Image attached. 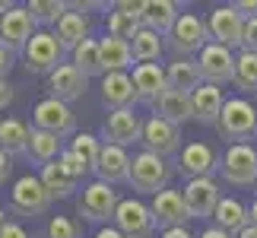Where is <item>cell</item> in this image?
<instances>
[{"instance_id": "obj_1", "label": "cell", "mask_w": 257, "mask_h": 238, "mask_svg": "<svg viewBox=\"0 0 257 238\" xmlns=\"http://www.w3.org/2000/svg\"><path fill=\"white\" fill-rule=\"evenodd\" d=\"M172 175H175V168L169 159H162V156H156L150 150H140L134 156V165H131V184L134 191H140V194H162V191H169V181H172Z\"/></svg>"}, {"instance_id": "obj_2", "label": "cell", "mask_w": 257, "mask_h": 238, "mask_svg": "<svg viewBox=\"0 0 257 238\" xmlns=\"http://www.w3.org/2000/svg\"><path fill=\"white\" fill-rule=\"evenodd\" d=\"M222 140L232 143H251L257 140V105L248 98H229L219 114V124H216Z\"/></svg>"}, {"instance_id": "obj_3", "label": "cell", "mask_w": 257, "mask_h": 238, "mask_svg": "<svg viewBox=\"0 0 257 238\" xmlns=\"http://www.w3.org/2000/svg\"><path fill=\"white\" fill-rule=\"evenodd\" d=\"M64 54L67 48L61 45V38H57L54 32H48V29H38L35 38L26 45V70L35 73V76H51L57 67H64Z\"/></svg>"}, {"instance_id": "obj_4", "label": "cell", "mask_w": 257, "mask_h": 238, "mask_svg": "<svg viewBox=\"0 0 257 238\" xmlns=\"http://www.w3.org/2000/svg\"><path fill=\"white\" fill-rule=\"evenodd\" d=\"M117 203L121 197L111 184L105 181H89L83 187L80 200H76V213L89 222H98V225H111L114 222V213H117Z\"/></svg>"}, {"instance_id": "obj_5", "label": "cell", "mask_w": 257, "mask_h": 238, "mask_svg": "<svg viewBox=\"0 0 257 238\" xmlns=\"http://www.w3.org/2000/svg\"><path fill=\"white\" fill-rule=\"evenodd\" d=\"M219 175L235 187H251L257 184V150L251 143H232L225 146L219 159Z\"/></svg>"}, {"instance_id": "obj_6", "label": "cell", "mask_w": 257, "mask_h": 238, "mask_svg": "<svg viewBox=\"0 0 257 238\" xmlns=\"http://www.w3.org/2000/svg\"><path fill=\"white\" fill-rule=\"evenodd\" d=\"M35 32H38V23H35V16L29 13V7L13 4L0 16V45L13 54H23L26 45L35 38Z\"/></svg>"}, {"instance_id": "obj_7", "label": "cell", "mask_w": 257, "mask_h": 238, "mask_svg": "<svg viewBox=\"0 0 257 238\" xmlns=\"http://www.w3.org/2000/svg\"><path fill=\"white\" fill-rule=\"evenodd\" d=\"M206 45H210V29H206V19H200L197 13H181V19H178L175 29L169 32V48L175 51V57L200 54Z\"/></svg>"}, {"instance_id": "obj_8", "label": "cell", "mask_w": 257, "mask_h": 238, "mask_svg": "<svg viewBox=\"0 0 257 238\" xmlns=\"http://www.w3.org/2000/svg\"><path fill=\"white\" fill-rule=\"evenodd\" d=\"M32 127H38V131H48L54 137H73L76 134V114L73 108L61 102V98H42L35 108H32Z\"/></svg>"}, {"instance_id": "obj_9", "label": "cell", "mask_w": 257, "mask_h": 238, "mask_svg": "<svg viewBox=\"0 0 257 238\" xmlns=\"http://www.w3.org/2000/svg\"><path fill=\"white\" fill-rule=\"evenodd\" d=\"M244 19L238 10H235V4H222L216 7L210 19H206V29H210V42L229 48V51H235V48L244 45Z\"/></svg>"}, {"instance_id": "obj_10", "label": "cell", "mask_w": 257, "mask_h": 238, "mask_svg": "<svg viewBox=\"0 0 257 238\" xmlns=\"http://www.w3.org/2000/svg\"><path fill=\"white\" fill-rule=\"evenodd\" d=\"M10 206H13L16 216H42L51 206V194L45 191L42 178L38 175H23L13 181V191H10Z\"/></svg>"}, {"instance_id": "obj_11", "label": "cell", "mask_w": 257, "mask_h": 238, "mask_svg": "<svg viewBox=\"0 0 257 238\" xmlns=\"http://www.w3.org/2000/svg\"><path fill=\"white\" fill-rule=\"evenodd\" d=\"M111 225L121 229L127 238H153L156 235V216H153V210L143 200H134V197H127V200L117 203V213H114Z\"/></svg>"}, {"instance_id": "obj_12", "label": "cell", "mask_w": 257, "mask_h": 238, "mask_svg": "<svg viewBox=\"0 0 257 238\" xmlns=\"http://www.w3.org/2000/svg\"><path fill=\"white\" fill-rule=\"evenodd\" d=\"M143 150H150V153L162 156V159L178 156L184 150L181 146V127L165 121V117H159V114L146 117L143 121Z\"/></svg>"}, {"instance_id": "obj_13", "label": "cell", "mask_w": 257, "mask_h": 238, "mask_svg": "<svg viewBox=\"0 0 257 238\" xmlns=\"http://www.w3.org/2000/svg\"><path fill=\"white\" fill-rule=\"evenodd\" d=\"M219 168V156H216L213 146H206L200 140L187 143L181 153L175 156V172L194 181V178H213V172Z\"/></svg>"}, {"instance_id": "obj_14", "label": "cell", "mask_w": 257, "mask_h": 238, "mask_svg": "<svg viewBox=\"0 0 257 238\" xmlns=\"http://www.w3.org/2000/svg\"><path fill=\"white\" fill-rule=\"evenodd\" d=\"M102 143H114V146H134L143 143V121L134 108L124 111H108L105 124H102Z\"/></svg>"}, {"instance_id": "obj_15", "label": "cell", "mask_w": 257, "mask_h": 238, "mask_svg": "<svg viewBox=\"0 0 257 238\" xmlns=\"http://www.w3.org/2000/svg\"><path fill=\"white\" fill-rule=\"evenodd\" d=\"M150 210L156 216V229L159 232H169V229H184L187 219H191V210L184 203V191H162L153 197Z\"/></svg>"}, {"instance_id": "obj_16", "label": "cell", "mask_w": 257, "mask_h": 238, "mask_svg": "<svg viewBox=\"0 0 257 238\" xmlns=\"http://www.w3.org/2000/svg\"><path fill=\"white\" fill-rule=\"evenodd\" d=\"M222 191L213 178H194V181L184 184V203L191 210V219H210L216 216V206L222 200Z\"/></svg>"}, {"instance_id": "obj_17", "label": "cell", "mask_w": 257, "mask_h": 238, "mask_svg": "<svg viewBox=\"0 0 257 238\" xmlns=\"http://www.w3.org/2000/svg\"><path fill=\"white\" fill-rule=\"evenodd\" d=\"M197 64H200L203 83L222 86V83H232L235 79V51H229V48H222L216 42H210L197 54Z\"/></svg>"}, {"instance_id": "obj_18", "label": "cell", "mask_w": 257, "mask_h": 238, "mask_svg": "<svg viewBox=\"0 0 257 238\" xmlns=\"http://www.w3.org/2000/svg\"><path fill=\"white\" fill-rule=\"evenodd\" d=\"M131 165H134V156L124 150V146H114V143H102V156H98V165H95V181H105V184H121V181H131Z\"/></svg>"}, {"instance_id": "obj_19", "label": "cell", "mask_w": 257, "mask_h": 238, "mask_svg": "<svg viewBox=\"0 0 257 238\" xmlns=\"http://www.w3.org/2000/svg\"><path fill=\"white\" fill-rule=\"evenodd\" d=\"M102 102L108 111H124L140 102L131 73H105L102 76Z\"/></svg>"}, {"instance_id": "obj_20", "label": "cell", "mask_w": 257, "mask_h": 238, "mask_svg": "<svg viewBox=\"0 0 257 238\" xmlns=\"http://www.w3.org/2000/svg\"><path fill=\"white\" fill-rule=\"evenodd\" d=\"M134 86H137L140 102H146V105H156L172 89L169 86V73H165L162 64H137L134 67Z\"/></svg>"}, {"instance_id": "obj_21", "label": "cell", "mask_w": 257, "mask_h": 238, "mask_svg": "<svg viewBox=\"0 0 257 238\" xmlns=\"http://www.w3.org/2000/svg\"><path fill=\"white\" fill-rule=\"evenodd\" d=\"M86 89H89V76L80 73L73 64L57 67V70L48 76V92H51V98H61L67 105H70L73 98H83Z\"/></svg>"}, {"instance_id": "obj_22", "label": "cell", "mask_w": 257, "mask_h": 238, "mask_svg": "<svg viewBox=\"0 0 257 238\" xmlns=\"http://www.w3.org/2000/svg\"><path fill=\"white\" fill-rule=\"evenodd\" d=\"M229 98L222 95V86H213V83H203L197 92L191 95V105H194V121L203 124V127H216L219 124V114Z\"/></svg>"}, {"instance_id": "obj_23", "label": "cell", "mask_w": 257, "mask_h": 238, "mask_svg": "<svg viewBox=\"0 0 257 238\" xmlns=\"http://www.w3.org/2000/svg\"><path fill=\"white\" fill-rule=\"evenodd\" d=\"M178 19H181V7L175 0H143V29H153L162 38H169Z\"/></svg>"}, {"instance_id": "obj_24", "label": "cell", "mask_w": 257, "mask_h": 238, "mask_svg": "<svg viewBox=\"0 0 257 238\" xmlns=\"http://www.w3.org/2000/svg\"><path fill=\"white\" fill-rule=\"evenodd\" d=\"M165 73H169V86L175 89V92L194 95L197 89L203 86V73H200L197 57H175V61L165 67Z\"/></svg>"}, {"instance_id": "obj_25", "label": "cell", "mask_w": 257, "mask_h": 238, "mask_svg": "<svg viewBox=\"0 0 257 238\" xmlns=\"http://www.w3.org/2000/svg\"><path fill=\"white\" fill-rule=\"evenodd\" d=\"M102 45V67L105 73H127V67H134V45L124 42V38H114V35H105L98 38Z\"/></svg>"}, {"instance_id": "obj_26", "label": "cell", "mask_w": 257, "mask_h": 238, "mask_svg": "<svg viewBox=\"0 0 257 238\" xmlns=\"http://www.w3.org/2000/svg\"><path fill=\"white\" fill-rule=\"evenodd\" d=\"M216 225H219L222 232H229V235H238L244 232L251 225V216H248V206H244L238 197H222L219 206H216Z\"/></svg>"}, {"instance_id": "obj_27", "label": "cell", "mask_w": 257, "mask_h": 238, "mask_svg": "<svg viewBox=\"0 0 257 238\" xmlns=\"http://www.w3.org/2000/svg\"><path fill=\"white\" fill-rule=\"evenodd\" d=\"M153 114H159L165 117V121H172V124H187V121H194V105H191V95H184V92H175V89H169L159 102L153 105Z\"/></svg>"}, {"instance_id": "obj_28", "label": "cell", "mask_w": 257, "mask_h": 238, "mask_svg": "<svg viewBox=\"0 0 257 238\" xmlns=\"http://www.w3.org/2000/svg\"><path fill=\"white\" fill-rule=\"evenodd\" d=\"M29 140H32V127L23 124L19 117H4L0 121V150L10 156H29Z\"/></svg>"}, {"instance_id": "obj_29", "label": "cell", "mask_w": 257, "mask_h": 238, "mask_svg": "<svg viewBox=\"0 0 257 238\" xmlns=\"http://www.w3.org/2000/svg\"><path fill=\"white\" fill-rule=\"evenodd\" d=\"M54 35L61 38V45L67 48V51H73L76 45H83L86 38H89V16L83 13V10H73V7H70V13H67L61 23H57Z\"/></svg>"}, {"instance_id": "obj_30", "label": "cell", "mask_w": 257, "mask_h": 238, "mask_svg": "<svg viewBox=\"0 0 257 238\" xmlns=\"http://www.w3.org/2000/svg\"><path fill=\"white\" fill-rule=\"evenodd\" d=\"M70 64H73L80 73H86L89 79H92V76H105V67H102V45H98V38H86L83 45H76L73 51H70Z\"/></svg>"}, {"instance_id": "obj_31", "label": "cell", "mask_w": 257, "mask_h": 238, "mask_svg": "<svg viewBox=\"0 0 257 238\" xmlns=\"http://www.w3.org/2000/svg\"><path fill=\"white\" fill-rule=\"evenodd\" d=\"M42 184H45V191L51 194V200H67V197H70L73 191H76V178H70L61 168V162H48V165H42Z\"/></svg>"}, {"instance_id": "obj_32", "label": "cell", "mask_w": 257, "mask_h": 238, "mask_svg": "<svg viewBox=\"0 0 257 238\" xmlns=\"http://www.w3.org/2000/svg\"><path fill=\"white\" fill-rule=\"evenodd\" d=\"M64 153V143L61 137L48 134V131H38V127H32V140H29V159L38 165H48V162H57Z\"/></svg>"}, {"instance_id": "obj_33", "label": "cell", "mask_w": 257, "mask_h": 238, "mask_svg": "<svg viewBox=\"0 0 257 238\" xmlns=\"http://www.w3.org/2000/svg\"><path fill=\"white\" fill-rule=\"evenodd\" d=\"M235 89L244 95H257V54L254 51H238L235 54Z\"/></svg>"}, {"instance_id": "obj_34", "label": "cell", "mask_w": 257, "mask_h": 238, "mask_svg": "<svg viewBox=\"0 0 257 238\" xmlns=\"http://www.w3.org/2000/svg\"><path fill=\"white\" fill-rule=\"evenodd\" d=\"M29 13L35 16L38 26H45L48 32H51V26L57 29V23L70 13V4H64V0H29Z\"/></svg>"}, {"instance_id": "obj_35", "label": "cell", "mask_w": 257, "mask_h": 238, "mask_svg": "<svg viewBox=\"0 0 257 238\" xmlns=\"http://www.w3.org/2000/svg\"><path fill=\"white\" fill-rule=\"evenodd\" d=\"M134 57L140 64H159L162 61V35L159 32H153V29H140V35L134 38Z\"/></svg>"}, {"instance_id": "obj_36", "label": "cell", "mask_w": 257, "mask_h": 238, "mask_svg": "<svg viewBox=\"0 0 257 238\" xmlns=\"http://www.w3.org/2000/svg\"><path fill=\"white\" fill-rule=\"evenodd\" d=\"M140 29H143V19L124 13V10H114V13H108V35L124 38V42H134V38L140 35Z\"/></svg>"}, {"instance_id": "obj_37", "label": "cell", "mask_w": 257, "mask_h": 238, "mask_svg": "<svg viewBox=\"0 0 257 238\" xmlns=\"http://www.w3.org/2000/svg\"><path fill=\"white\" fill-rule=\"evenodd\" d=\"M70 150L89 165V172H95L98 156H102V137H95V134H76L73 140H70Z\"/></svg>"}, {"instance_id": "obj_38", "label": "cell", "mask_w": 257, "mask_h": 238, "mask_svg": "<svg viewBox=\"0 0 257 238\" xmlns=\"http://www.w3.org/2000/svg\"><path fill=\"white\" fill-rule=\"evenodd\" d=\"M80 222L70 219V216H51V222H48L45 229V238H80Z\"/></svg>"}, {"instance_id": "obj_39", "label": "cell", "mask_w": 257, "mask_h": 238, "mask_svg": "<svg viewBox=\"0 0 257 238\" xmlns=\"http://www.w3.org/2000/svg\"><path fill=\"white\" fill-rule=\"evenodd\" d=\"M57 162H61V168H64V172L70 175V178H76V181H83V178L89 175V165H86L83 159L70 150V146H67V150L61 153V159H57Z\"/></svg>"}, {"instance_id": "obj_40", "label": "cell", "mask_w": 257, "mask_h": 238, "mask_svg": "<svg viewBox=\"0 0 257 238\" xmlns=\"http://www.w3.org/2000/svg\"><path fill=\"white\" fill-rule=\"evenodd\" d=\"M241 51H254L257 54V19H248L244 23V45Z\"/></svg>"}, {"instance_id": "obj_41", "label": "cell", "mask_w": 257, "mask_h": 238, "mask_svg": "<svg viewBox=\"0 0 257 238\" xmlns=\"http://www.w3.org/2000/svg\"><path fill=\"white\" fill-rule=\"evenodd\" d=\"M10 175H13V156L0 150V187L10 181Z\"/></svg>"}, {"instance_id": "obj_42", "label": "cell", "mask_w": 257, "mask_h": 238, "mask_svg": "<svg viewBox=\"0 0 257 238\" xmlns=\"http://www.w3.org/2000/svg\"><path fill=\"white\" fill-rule=\"evenodd\" d=\"M0 238H32V235H29L19 222H10V219H7V225L0 229Z\"/></svg>"}, {"instance_id": "obj_43", "label": "cell", "mask_w": 257, "mask_h": 238, "mask_svg": "<svg viewBox=\"0 0 257 238\" xmlns=\"http://www.w3.org/2000/svg\"><path fill=\"white\" fill-rule=\"evenodd\" d=\"M13 51H7L4 45H0V79H7L10 76V70H13Z\"/></svg>"}, {"instance_id": "obj_44", "label": "cell", "mask_w": 257, "mask_h": 238, "mask_svg": "<svg viewBox=\"0 0 257 238\" xmlns=\"http://www.w3.org/2000/svg\"><path fill=\"white\" fill-rule=\"evenodd\" d=\"M235 10H238L244 19H257V0H238Z\"/></svg>"}, {"instance_id": "obj_45", "label": "cell", "mask_w": 257, "mask_h": 238, "mask_svg": "<svg viewBox=\"0 0 257 238\" xmlns=\"http://www.w3.org/2000/svg\"><path fill=\"white\" fill-rule=\"evenodd\" d=\"M13 102V86H10V79H0V111Z\"/></svg>"}, {"instance_id": "obj_46", "label": "cell", "mask_w": 257, "mask_h": 238, "mask_svg": "<svg viewBox=\"0 0 257 238\" xmlns=\"http://www.w3.org/2000/svg\"><path fill=\"white\" fill-rule=\"evenodd\" d=\"M92 238H127L121 229H114V225H98Z\"/></svg>"}, {"instance_id": "obj_47", "label": "cell", "mask_w": 257, "mask_h": 238, "mask_svg": "<svg viewBox=\"0 0 257 238\" xmlns=\"http://www.w3.org/2000/svg\"><path fill=\"white\" fill-rule=\"evenodd\" d=\"M197 238H235V235H229V232H222L219 225H210V229H203Z\"/></svg>"}, {"instance_id": "obj_48", "label": "cell", "mask_w": 257, "mask_h": 238, "mask_svg": "<svg viewBox=\"0 0 257 238\" xmlns=\"http://www.w3.org/2000/svg\"><path fill=\"white\" fill-rule=\"evenodd\" d=\"M159 238H197V235H191V232H187V225H184V229H169V232H159Z\"/></svg>"}, {"instance_id": "obj_49", "label": "cell", "mask_w": 257, "mask_h": 238, "mask_svg": "<svg viewBox=\"0 0 257 238\" xmlns=\"http://www.w3.org/2000/svg\"><path fill=\"white\" fill-rule=\"evenodd\" d=\"M235 238H257V225H248V229H244V232H238Z\"/></svg>"}, {"instance_id": "obj_50", "label": "cell", "mask_w": 257, "mask_h": 238, "mask_svg": "<svg viewBox=\"0 0 257 238\" xmlns=\"http://www.w3.org/2000/svg\"><path fill=\"white\" fill-rule=\"evenodd\" d=\"M248 216H251V225H257V197H254V203L248 206Z\"/></svg>"}, {"instance_id": "obj_51", "label": "cell", "mask_w": 257, "mask_h": 238, "mask_svg": "<svg viewBox=\"0 0 257 238\" xmlns=\"http://www.w3.org/2000/svg\"><path fill=\"white\" fill-rule=\"evenodd\" d=\"M7 225V213H4V206H0V229Z\"/></svg>"}]
</instances>
